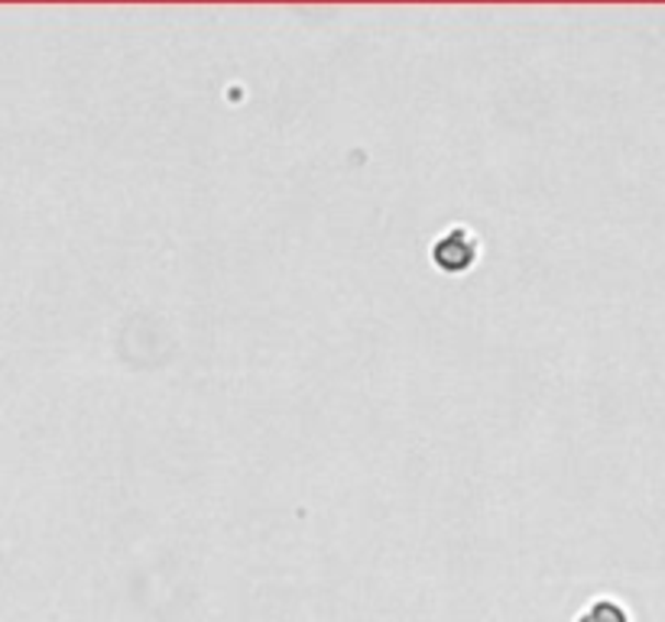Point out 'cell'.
I'll return each mask as SVG.
<instances>
[{
    "label": "cell",
    "mask_w": 665,
    "mask_h": 622,
    "mask_svg": "<svg viewBox=\"0 0 665 622\" xmlns=\"http://www.w3.org/2000/svg\"><path fill=\"white\" fill-rule=\"evenodd\" d=\"M474 257H477V240H474V234L467 227H451L442 240L432 247V260L444 273L467 270L474 263Z\"/></svg>",
    "instance_id": "cell-1"
}]
</instances>
